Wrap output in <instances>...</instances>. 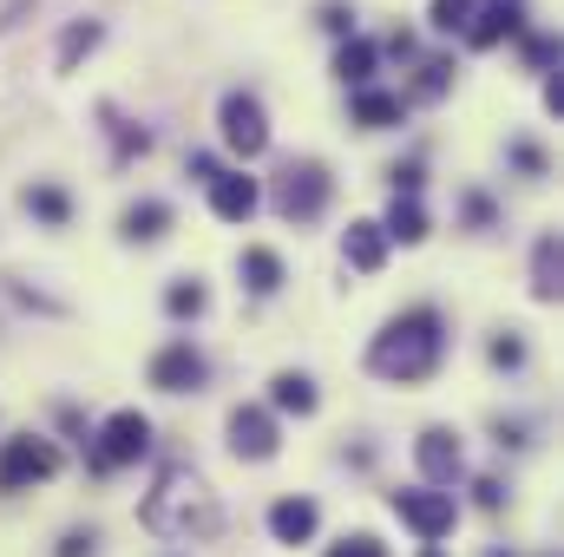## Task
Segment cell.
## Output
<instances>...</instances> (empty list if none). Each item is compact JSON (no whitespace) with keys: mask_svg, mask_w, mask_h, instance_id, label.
<instances>
[{"mask_svg":"<svg viewBox=\"0 0 564 557\" xmlns=\"http://www.w3.org/2000/svg\"><path fill=\"white\" fill-rule=\"evenodd\" d=\"M93 545H99L93 532H66V538H59V557H93Z\"/></svg>","mask_w":564,"mask_h":557,"instance_id":"cell-34","label":"cell"},{"mask_svg":"<svg viewBox=\"0 0 564 557\" xmlns=\"http://www.w3.org/2000/svg\"><path fill=\"white\" fill-rule=\"evenodd\" d=\"M414 459H421L426 485H453V479L466 472V459H459V439H453L446 426H426L421 439H414Z\"/></svg>","mask_w":564,"mask_h":557,"instance_id":"cell-10","label":"cell"},{"mask_svg":"<svg viewBox=\"0 0 564 557\" xmlns=\"http://www.w3.org/2000/svg\"><path fill=\"white\" fill-rule=\"evenodd\" d=\"M375 59H381V46H375V40H361V33H348V40H341V53H335V73L361 92V86L375 79Z\"/></svg>","mask_w":564,"mask_h":557,"instance_id":"cell-16","label":"cell"},{"mask_svg":"<svg viewBox=\"0 0 564 557\" xmlns=\"http://www.w3.org/2000/svg\"><path fill=\"white\" fill-rule=\"evenodd\" d=\"M164 230H171V204L144 197V204H132V210H126V237H132V243H158Z\"/></svg>","mask_w":564,"mask_h":557,"instance_id":"cell-19","label":"cell"},{"mask_svg":"<svg viewBox=\"0 0 564 557\" xmlns=\"http://www.w3.org/2000/svg\"><path fill=\"white\" fill-rule=\"evenodd\" d=\"M512 164H519L525 177H545V151H539V144H512Z\"/></svg>","mask_w":564,"mask_h":557,"instance_id":"cell-33","label":"cell"},{"mask_svg":"<svg viewBox=\"0 0 564 557\" xmlns=\"http://www.w3.org/2000/svg\"><path fill=\"white\" fill-rule=\"evenodd\" d=\"M381 230H388V243H394V237H401V243H421L426 237V210L414 204V197H394V210H388Z\"/></svg>","mask_w":564,"mask_h":557,"instance_id":"cell-22","label":"cell"},{"mask_svg":"<svg viewBox=\"0 0 564 557\" xmlns=\"http://www.w3.org/2000/svg\"><path fill=\"white\" fill-rule=\"evenodd\" d=\"M499 446H525V419H499Z\"/></svg>","mask_w":564,"mask_h":557,"instance_id":"cell-36","label":"cell"},{"mask_svg":"<svg viewBox=\"0 0 564 557\" xmlns=\"http://www.w3.org/2000/svg\"><path fill=\"white\" fill-rule=\"evenodd\" d=\"M512 33H525V13H519L512 0H492L486 13H473V20H466V40H473L479 53H486V46H499V40H512Z\"/></svg>","mask_w":564,"mask_h":557,"instance_id":"cell-12","label":"cell"},{"mask_svg":"<svg viewBox=\"0 0 564 557\" xmlns=\"http://www.w3.org/2000/svg\"><path fill=\"white\" fill-rule=\"evenodd\" d=\"M388 505H394V518H401V525H414V532H421L426 545H440V538L453 532V518H459L453 492H433V485H414V492H394Z\"/></svg>","mask_w":564,"mask_h":557,"instance_id":"cell-4","label":"cell"},{"mask_svg":"<svg viewBox=\"0 0 564 557\" xmlns=\"http://www.w3.org/2000/svg\"><path fill=\"white\" fill-rule=\"evenodd\" d=\"M139 518H144V532H158V538H171V545H204V538H217V525H224L217 492H210L191 466H164V472H158V485L144 492Z\"/></svg>","mask_w":564,"mask_h":557,"instance_id":"cell-1","label":"cell"},{"mask_svg":"<svg viewBox=\"0 0 564 557\" xmlns=\"http://www.w3.org/2000/svg\"><path fill=\"white\" fill-rule=\"evenodd\" d=\"M453 86V59H426L421 66V99H440Z\"/></svg>","mask_w":564,"mask_h":557,"instance_id":"cell-26","label":"cell"},{"mask_svg":"<svg viewBox=\"0 0 564 557\" xmlns=\"http://www.w3.org/2000/svg\"><path fill=\"white\" fill-rule=\"evenodd\" d=\"M93 46H99V20H79V26L59 40V73H73V66H79V53H93Z\"/></svg>","mask_w":564,"mask_h":557,"instance_id":"cell-23","label":"cell"},{"mask_svg":"<svg viewBox=\"0 0 564 557\" xmlns=\"http://www.w3.org/2000/svg\"><path fill=\"white\" fill-rule=\"evenodd\" d=\"M204 302H210V295H204V282H171V288H164V308H171L177 321H184V315L197 321V315H204Z\"/></svg>","mask_w":564,"mask_h":557,"instance_id":"cell-24","label":"cell"},{"mask_svg":"<svg viewBox=\"0 0 564 557\" xmlns=\"http://www.w3.org/2000/svg\"><path fill=\"white\" fill-rule=\"evenodd\" d=\"M257 204H263L257 177H243V171H217V177H210V210H217L224 223H250Z\"/></svg>","mask_w":564,"mask_h":557,"instance_id":"cell-9","label":"cell"},{"mask_svg":"<svg viewBox=\"0 0 564 557\" xmlns=\"http://www.w3.org/2000/svg\"><path fill=\"white\" fill-rule=\"evenodd\" d=\"M53 472H59V446H46V439H7V446H0V485H7V492L40 485V479H53Z\"/></svg>","mask_w":564,"mask_h":557,"instance_id":"cell-7","label":"cell"},{"mask_svg":"<svg viewBox=\"0 0 564 557\" xmlns=\"http://www.w3.org/2000/svg\"><path fill=\"white\" fill-rule=\"evenodd\" d=\"M243 288H250V295H276L282 288V256L276 250H243Z\"/></svg>","mask_w":564,"mask_h":557,"instance_id":"cell-20","label":"cell"},{"mask_svg":"<svg viewBox=\"0 0 564 557\" xmlns=\"http://www.w3.org/2000/svg\"><path fill=\"white\" fill-rule=\"evenodd\" d=\"M486 354H492V368H525V341L519 335H492Z\"/></svg>","mask_w":564,"mask_h":557,"instance_id":"cell-28","label":"cell"},{"mask_svg":"<svg viewBox=\"0 0 564 557\" xmlns=\"http://www.w3.org/2000/svg\"><path fill=\"white\" fill-rule=\"evenodd\" d=\"M440 354H446V321H440V308H408V315H394V321L368 341V374L414 387V381H426V374L440 368Z\"/></svg>","mask_w":564,"mask_h":557,"instance_id":"cell-2","label":"cell"},{"mask_svg":"<svg viewBox=\"0 0 564 557\" xmlns=\"http://www.w3.org/2000/svg\"><path fill=\"white\" fill-rule=\"evenodd\" d=\"M473 499H479L486 512H499V505H506V485H499V479H479V485H473Z\"/></svg>","mask_w":564,"mask_h":557,"instance_id":"cell-35","label":"cell"},{"mask_svg":"<svg viewBox=\"0 0 564 557\" xmlns=\"http://www.w3.org/2000/svg\"><path fill=\"white\" fill-rule=\"evenodd\" d=\"M525 59H532V73H552V66H558V40H545V33H525Z\"/></svg>","mask_w":564,"mask_h":557,"instance_id":"cell-27","label":"cell"},{"mask_svg":"<svg viewBox=\"0 0 564 557\" xmlns=\"http://www.w3.org/2000/svg\"><path fill=\"white\" fill-rule=\"evenodd\" d=\"M341 256H348V270H361V276H375L381 263H388V230L381 223H348V237H341Z\"/></svg>","mask_w":564,"mask_h":557,"instance_id":"cell-13","label":"cell"},{"mask_svg":"<svg viewBox=\"0 0 564 557\" xmlns=\"http://www.w3.org/2000/svg\"><path fill=\"white\" fill-rule=\"evenodd\" d=\"M328 557H388V545H381V538H368V532H355V538L328 545Z\"/></svg>","mask_w":564,"mask_h":557,"instance_id":"cell-29","label":"cell"},{"mask_svg":"<svg viewBox=\"0 0 564 557\" xmlns=\"http://www.w3.org/2000/svg\"><path fill=\"white\" fill-rule=\"evenodd\" d=\"M204 374H210V368H204V354H197L191 341H171V348L151 361V387H164V394H197Z\"/></svg>","mask_w":564,"mask_h":557,"instance_id":"cell-8","label":"cell"},{"mask_svg":"<svg viewBox=\"0 0 564 557\" xmlns=\"http://www.w3.org/2000/svg\"><path fill=\"white\" fill-rule=\"evenodd\" d=\"M545 106L564 119V79H545Z\"/></svg>","mask_w":564,"mask_h":557,"instance_id":"cell-37","label":"cell"},{"mask_svg":"<svg viewBox=\"0 0 564 557\" xmlns=\"http://www.w3.org/2000/svg\"><path fill=\"white\" fill-rule=\"evenodd\" d=\"M20 204H26L40 223H53V230H66V217H73V197H66L59 184H26V190H20Z\"/></svg>","mask_w":564,"mask_h":557,"instance_id":"cell-18","label":"cell"},{"mask_svg":"<svg viewBox=\"0 0 564 557\" xmlns=\"http://www.w3.org/2000/svg\"><path fill=\"white\" fill-rule=\"evenodd\" d=\"M217 125H224V144H230L237 157H257V151L270 144V119H263V99H257V92H230L224 112H217Z\"/></svg>","mask_w":564,"mask_h":557,"instance_id":"cell-6","label":"cell"},{"mask_svg":"<svg viewBox=\"0 0 564 557\" xmlns=\"http://www.w3.org/2000/svg\"><path fill=\"white\" fill-rule=\"evenodd\" d=\"M315 26H328V33H341V40H348V33H355V13H348L341 0H322V13H315Z\"/></svg>","mask_w":564,"mask_h":557,"instance_id":"cell-30","label":"cell"},{"mask_svg":"<svg viewBox=\"0 0 564 557\" xmlns=\"http://www.w3.org/2000/svg\"><path fill=\"white\" fill-rule=\"evenodd\" d=\"M230 452L237 459H270L276 452V419L263 414V407H237L230 414Z\"/></svg>","mask_w":564,"mask_h":557,"instance_id":"cell-11","label":"cell"},{"mask_svg":"<svg viewBox=\"0 0 564 557\" xmlns=\"http://www.w3.org/2000/svg\"><path fill=\"white\" fill-rule=\"evenodd\" d=\"M144 446H151V419H144L139 407H126V414H112L106 426H99V452H93V466H99V472L132 466V459H144Z\"/></svg>","mask_w":564,"mask_h":557,"instance_id":"cell-5","label":"cell"},{"mask_svg":"<svg viewBox=\"0 0 564 557\" xmlns=\"http://www.w3.org/2000/svg\"><path fill=\"white\" fill-rule=\"evenodd\" d=\"M328 164H315V157H289L276 171V190H270V204H276L289 223H315L322 217V204H328Z\"/></svg>","mask_w":564,"mask_h":557,"instance_id":"cell-3","label":"cell"},{"mask_svg":"<svg viewBox=\"0 0 564 557\" xmlns=\"http://www.w3.org/2000/svg\"><path fill=\"white\" fill-rule=\"evenodd\" d=\"M270 401H276L282 414H315V381L308 374H276L270 381Z\"/></svg>","mask_w":564,"mask_h":557,"instance_id":"cell-21","label":"cell"},{"mask_svg":"<svg viewBox=\"0 0 564 557\" xmlns=\"http://www.w3.org/2000/svg\"><path fill=\"white\" fill-rule=\"evenodd\" d=\"M106 125H112V139H119V157H132V151H144V144H151V139L139 132V125H126L119 112H106Z\"/></svg>","mask_w":564,"mask_h":557,"instance_id":"cell-31","label":"cell"},{"mask_svg":"<svg viewBox=\"0 0 564 557\" xmlns=\"http://www.w3.org/2000/svg\"><path fill=\"white\" fill-rule=\"evenodd\" d=\"M421 557H446V551H421Z\"/></svg>","mask_w":564,"mask_h":557,"instance_id":"cell-38","label":"cell"},{"mask_svg":"<svg viewBox=\"0 0 564 557\" xmlns=\"http://www.w3.org/2000/svg\"><path fill=\"white\" fill-rule=\"evenodd\" d=\"M388 177H394V197H414V190H421V157H408V164H394Z\"/></svg>","mask_w":564,"mask_h":557,"instance_id":"cell-32","label":"cell"},{"mask_svg":"<svg viewBox=\"0 0 564 557\" xmlns=\"http://www.w3.org/2000/svg\"><path fill=\"white\" fill-rule=\"evenodd\" d=\"M466 20H473V0H433V26L440 33H466Z\"/></svg>","mask_w":564,"mask_h":557,"instance_id":"cell-25","label":"cell"},{"mask_svg":"<svg viewBox=\"0 0 564 557\" xmlns=\"http://www.w3.org/2000/svg\"><path fill=\"white\" fill-rule=\"evenodd\" d=\"M558 288H564V250H558V237H539L532 243V295L552 302Z\"/></svg>","mask_w":564,"mask_h":557,"instance_id":"cell-15","label":"cell"},{"mask_svg":"<svg viewBox=\"0 0 564 557\" xmlns=\"http://www.w3.org/2000/svg\"><path fill=\"white\" fill-rule=\"evenodd\" d=\"M315 525H322L315 499H276V505H270V532H276V545H308Z\"/></svg>","mask_w":564,"mask_h":557,"instance_id":"cell-14","label":"cell"},{"mask_svg":"<svg viewBox=\"0 0 564 557\" xmlns=\"http://www.w3.org/2000/svg\"><path fill=\"white\" fill-rule=\"evenodd\" d=\"M355 125H368V132H381V125H401V92L361 86V92H355Z\"/></svg>","mask_w":564,"mask_h":557,"instance_id":"cell-17","label":"cell"}]
</instances>
